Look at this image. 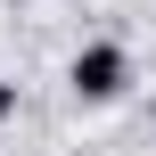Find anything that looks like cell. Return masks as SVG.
Listing matches in <instances>:
<instances>
[{
    "label": "cell",
    "instance_id": "obj_1",
    "mask_svg": "<svg viewBox=\"0 0 156 156\" xmlns=\"http://www.w3.org/2000/svg\"><path fill=\"white\" fill-rule=\"evenodd\" d=\"M66 82H74L82 107H107V99L132 90V49H123V41H82L74 66H66Z\"/></svg>",
    "mask_w": 156,
    "mask_h": 156
},
{
    "label": "cell",
    "instance_id": "obj_2",
    "mask_svg": "<svg viewBox=\"0 0 156 156\" xmlns=\"http://www.w3.org/2000/svg\"><path fill=\"white\" fill-rule=\"evenodd\" d=\"M0 115H16V90H8V82H0Z\"/></svg>",
    "mask_w": 156,
    "mask_h": 156
}]
</instances>
